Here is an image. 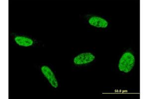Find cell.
<instances>
[{"mask_svg": "<svg viewBox=\"0 0 149 99\" xmlns=\"http://www.w3.org/2000/svg\"><path fill=\"white\" fill-rule=\"evenodd\" d=\"M135 64L134 55L130 52L123 54L119 60L118 69L119 71L124 73H128L134 67Z\"/></svg>", "mask_w": 149, "mask_h": 99, "instance_id": "6da1fadb", "label": "cell"}, {"mask_svg": "<svg viewBox=\"0 0 149 99\" xmlns=\"http://www.w3.org/2000/svg\"><path fill=\"white\" fill-rule=\"evenodd\" d=\"M95 56L91 53H84L79 55L74 59V62L77 65L88 64L93 62Z\"/></svg>", "mask_w": 149, "mask_h": 99, "instance_id": "3957f363", "label": "cell"}, {"mask_svg": "<svg viewBox=\"0 0 149 99\" xmlns=\"http://www.w3.org/2000/svg\"><path fill=\"white\" fill-rule=\"evenodd\" d=\"M41 70L43 74L46 77L51 85L55 88H57L58 87V82L54 73L50 68L47 66H42L41 68Z\"/></svg>", "mask_w": 149, "mask_h": 99, "instance_id": "7a4b0ae2", "label": "cell"}, {"mask_svg": "<svg viewBox=\"0 0 149 99\" xmlns=\"http://www.w3.org/2000/svg\"><path fill=\"white\" fill-rule=\"evenodd\" d=\"M15 41L17 45L23 47H29L33 43L32 39L24 36H17L15 38Z\"/></svg>", "mask_w": 149, "mask_h": 99, "instance_id": "5b68a950", "label": "cell"}, {"mask_svg": "<svg viewBox=\"0 0 149 99\" xmlns=\"http://www.w3.org/2000/svg\"><path fill=\"white\" fill-rule=\"evenodd\" d=\"M90 25L98 28H107L109 23L105 19L98 17H93L88 20Z\"/></svg>", "mask_w": 149, "mask_h": 99, "instance_id": "277c9868", "label": "cell"}]
</instances>
